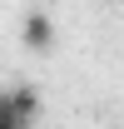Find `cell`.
I'll return each mask as SVG.
<instances>
[{"label":"cell","mask_w":124,"mask_h":129,"mask_svg":"<svg viewBox=\"0 0 124 129\" xmlns=\"http://www.w3.org/2000/svg\"><path fill=\"white\" fill-rule=\"evenodd\" d=\"M25 45H30V50H40V55H45V50L55 45V25H50V20L40 15V10H35V15L25 20Z\"/></svg>","instance_id":"cell-1"},{"label":"cell","mask_w":124,"mask_h":129,"mask_svg":"<svg viewBox=\"0 0 124 129\" xmlns=\"http://www.w3.org/2000/svg\"><path fill=\"white\" fill-rule=\"evenodd\" d=\"M0 129H30V124L15 114V104H10V89H0Z\"/></svg>","instance_id":"cell-2"}]
</instances>
